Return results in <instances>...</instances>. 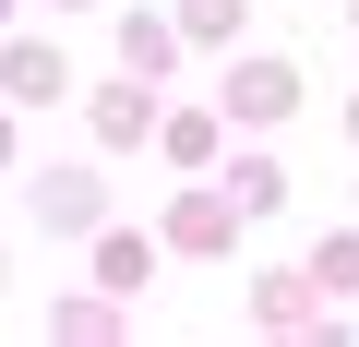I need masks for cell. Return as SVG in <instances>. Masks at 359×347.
<instances>
[{"label":"cell","mask_w":359,"mask_h":347,"mask_svg":"<svg viewBox=\"0 0 359 347\" xmlns=\"http://www.w3.org/2000/svg\"><path fill=\"white\" fill-rule=\"evenodd\" d=\"M287 108H299V60H276V48L228 60V96H216V120H252V132H276Z\"/></svg>","instance_id":"1"},{"label":"cell","mask_w":359,"mask_h":347,"mask_svg":"<svg viewBox=\"0 0 359 347\" xmlns=\"http://www.w3.org/2000/svg\"><path fill=\"white\" fill-rule=\"evenodd\" d=\"M0 96H13V108H60L72 96V60L48 36H13V48H0Z\"/></svg>","instance_id":"2"},{"label":"cell","mask_w":359,"mask_h":347,"mask_svg":"<svg viewBox=\"0 0 359 347\" xmlns=\"http://www.w3.org/2000/svg\"><path fill=\"white\" fill-rule=\"evenodd\" d=\"M228 240H240V204H228V180L168 204V252H228Z\"/></svg>","instance_id":"3"},{"label":"cell","mask_w":359,"mask_h":347,"mask_svg":"<svg viewBox=\"0 0 359 347\" xmlns=\"http://www.w3.org/2000/svg\"><path fill=\"white\" fill-rule=\"evenodd\" d=\"M36 216H48L60 240H84V228L108 216V180H96V168H48V180H36Z\"/></svg>","instance_id":"4"},{"label":"cell","mask_w":359,"mask_h":347,"mask_svg":"<svg viewBox=\"0 0 359 347\" xmlns=\"http://www.w3.org/2000/svg\"><path fill=\"white\" fill-rule=\"evenodd\" d=\"M144 132H156V84H144V72H120V84H96V144H108V156H132Z\"/></svg>","instance_id":"5"},{"label":"cell","mask_w":359,"mask_h":347,"mask_svg":"<svg viewBox=\"0 0 359 347\" xmlns=\"http://www.w3.org/2000/svg\"><path fill=\"white\" fill-rule=\"evenodd\" d=\"M84 240H96V287H108V299H144V275H156V240H132V228H108V216H96Z\"/></svg>","instance_id":"6"},{"label":"cell","mask_w":359,"mask_h":347,"mask_svg":"<svg viewBox=\"0 0 359 347\" xmlns=\"http://www.w3.org/2000/svg\"><path fill=\"white\" fill-rule=\"evenodd\" d=\"M252 323L264 335H311L323 311H311V275H252Z\"/></svg>","instance_id":"7"},{"label":"cell","mask_w":359,"mask_h":347,"mask_svg":"<svg viewBox=\"0 0 359 347\" xmlns=\"http://www.w3.org/2000/svg\"><path fill=\"white\" fill-rule=\"evenodd\" d=\"M168 60H180V25H168V13H120V72H144V84H156Z\"/></svg>","instance_id":"8"},{"label":"cell","mask_w":359,"mask_h":347,"mask_svg":"<svg viewBox=\"0 0 359 347\" xmlns=\"http://www.w3.org/2000/svg\"><path fill=\"white\" fill-rule=\"evenodd\" d=\"M216 132H228L216 108H156V144H168L180 168H204V156H216Z\"/></svg>","instance_id":"9"},{"label":"cell","mask_w":359,"mask_h":347,"mask_svg":"<svg viewBox=\"0 0 359 347\" xmlns=\"http://www.w3.org/2000/svg\"><path fill=\"white\" fill-rule=\"evenodd\" d=\"M228 204H240V216H276V204H287V168H276V156H240V168H228Z\"/></svg>","instance_id":"10"},{"label":"cell","mask_w":359,"mask_h":347,"mask_svg":"<svg viewBox=\"0 0 359 347\" xmlns=\"http://www.w3.org/2000/svg\"><path fill=\"white\" fill-rule=\"evenodd\" d=\"M311 287H335V299L359 287V228H323L311 240Z\"/></svg>","instance_id":"11"},{"label":"cell","mask_w":359,"mask_h":347,"mask_svg":"<svg viewBox=\"0 0 359 347\" xmlns=\"http://www.w3.org/2000/svg\"><path fill=\"white\" fill-rule=\"evenodd\" d=\"M252 0H180V36H240Z\"/></svg>","instance_id":"12"},{"label":"cell","mask_w":359,"mask_h":347,"mask_svg":"<svg viewBox=\"0 0 359 347\" xmlns=\"http://www.w3.org/2000/svg\"><path fill=\"white\" fill-rule=\"evenodd\" d=\"M0 168H13V96H0Z\"/></svg>","instance_id":"13"},{"label":"cell","mask_w":359,"mask_h":347,"mask_svg":"<svg viewBox=\"0 0 359 347\" xmlns=\"http://www.w3.org/2000/svg\"><path fill=\"white\" fill-rule=\"evenodd\" d=\"M48 13H84V0H48Z\"/></svg>","instance_id":"14"},{"label":"cell","mask_w":359,"mask_h":347,"mask_svg":"<svg viewBox=\"0 0 359 347\" xmlns=\"http://www.w3.org/2000/svg\"><path fill=\"white\" fill-rule=\"evenodd\" d=\"M347 132H359V96H347Z\"/></svg>","instance_id":"15"},{"label":"cell","mask_w":359,"mask_h":347,"mask_svg":"<svg viewBox=\"0 0 359 347\" xmlns=\"http://www.w3.org/2000/svg\"><path fill=\"white\" fill-rule=\"evenodd\" d=\"M0 13H13V0H0Z\"/></svg>","instance_id":"16"},{"label":"cell","mask_w":359,"mask_h":347,"mask_svg":"<svg viewBox=\"0 0 359 347\" xmlns=\"http://www.w3.org/2000/svg\"><path fill=\"white\" fill-rule=\"evenodd\" d=\"M0 275H13V264H0Z\"/></svg>","instance_id":"17"},{"label":"cell","mask_w":359,"mask_h":347,"mask_svg":"<svg viewBox=\"0 0 359 347\" xmlns=\"http://www.w3.org/2000/svg\"><path fill=\"white\" fill-rule=\"evenodd\" d=\"M347 25H359V13H347Z\"/></svg>","instance_id":"18"}]
</instances>
